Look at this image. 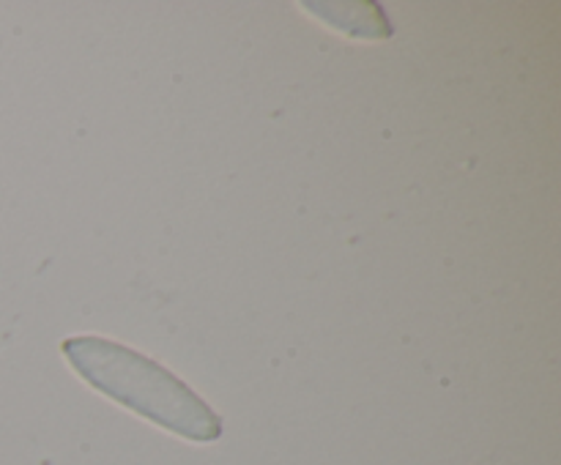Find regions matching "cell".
<instances>
[{
	"label": "cell",
	"mask_w": 561,
	"mask_h": 465,
	"mask_svg": "<svg viewBox=\"0 0 561 465\" xmlns=\"http://www.w3.org/2000/svg\"><path fill=\"white\" fill-rule=\"evenodd\" d=\"M64 350L82 377L135 414L192 441H217L222 432L219 416L157 361L96 337L66 339Z\"/></svg>",
	"instance_id": "cell-1"
}]
</instances>
